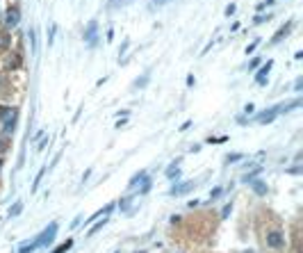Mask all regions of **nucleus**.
Here are the masks:
<instances>
[{
    "label": "nucleus",
    "mask_w": 303,
    "mask_h": 253,
    "mask_svg": "<svg viewBox=\"0 0 303 253\" xmlns=\"http://www.w3.org/2000/svg\"><path fill=\"white\" fill-rule=\"evenodd\" d=\"M16 117H18V110H16V107H2V110H0V123H2V130H5V133H14Z\"/></svg>",
    "instance_id": "nucleus-1"
},
{
    "label": "nucleus",
    "mask_w": 303,
    "mask_h": 253,
    "mask_svg": "<svg viewBox=\"0 0 303 253\" xmlns=\"http://www.w3.org/2000/svg\"><path fill=\"white\" fill-rule=\"evenodd\" d=\"M55 235H57V223L52 221L50 226H48V228H46V231L37 237V244H39V246H48L52 239H55Z\"/></svg>",
    "instance_id": "nucleus-2"
},
{
    "label": "nucleus",
    "mask_w": 303,
    "mask_h": 253,
    "mask_svg": "<svg viewBox=\"0 0 303 253\" xmlns=\"http://www.w3.org/2000/svg\"><path fill=\"white\" fill-rule=\"evenodd\" d=\"M278 114H281V105H274L271 110L260 112L258 117H255V123H271V121H274Z\"/></svg>",
    "instance_id": "nucleus-3"
},
{
    "label": "nucleus",
    "mask_w": 303,
    "mask_h": 253,
    "mask_svg": "<svg viewBox=\"0 0 303 253\" xmlns=\"http://www.w3.org/2000/svg\"><path fill=\"white\" fill-rule=\"evenodd\" d=\"M267 246H271V249H283V246H285L283 231H269L267 233Z\"/></svg>",
    "instance_id": "nucleus-4"
},
{
    "label": "nucleus",
    "mask_w": 303,
    "mask_h": 253,
    "mask_svg": "<svg viewBox=\"0 0 303 253\" xmlns=\"http://www.w3.org/2000/svg\"><path fill=\"white\" fill-rule=\"evenodd\" d=\"M18 21H21V12H18V7H9L7 14H5V28L12 30V28L18 25Z\"/></svg>",
    "instance_id": "nucleus-5"
},
{
    "label": "nucleus",
    "mask_w": 303,
    "mask_h": 253,
    "mask_svg": "<svg viewBox=\"0 0 303 253\" xmlns=\"http://www.w3.org/2000/svg\"><path fill=\"white\" fill-rule=\"evenodd\" d=\"M82 39L87 41V44H96V39H98V21H89L87 25V30H84V34H82Z\"/></svg>",
    "instance_id": "nucleus-6"
},
{
    "label": "nucleus",
    "mask_w": 303,
    "mask_h": 253,
    "mask_svg": "<svg viewBox=\"0 0 303 253\" xmlns=\"http://www.w3.org/2000/svg\"><path fill=\"white\" fill-rule=\"evenodd\" d=\"M194 187H196V183H194V180H187V183H180V185H176L173 189H171V196H180V194L192 192Z\"/></svg>",
    "instance_id": "nucleus-7"
},
{
    "label": "nucleus",
    "mask_w": 303,
    "mask_h": 253,
    "mask_svg": "<svg viewBox=\"0 0 303 253\" xmlns=\"http://www.w3.org/2000/svg\"><path fill=\"white\" fill-rule=\"evenodd\" d=\"M178 167H180V157H176V162L169 164V169H167V178H180V171H178Z\"/></svg>",
    "instance_id": "nucleus-8"
},
{
    "label": "nucleus",
    "mask_w": 303,
    "mask_h": 253,
    "mask_svg": "<svg viewBox=\"0 0 303 253\" xmlns=\"http://www.w3.org/2000/svg\"><path fill=\"white\" fill-rule=\"evenodd\" d=\"M249 185L253 187V192L258 194V196H265V194H267V183H262V180H258V178H255V180H251Z\"/></svg>",
    "instance_id": "nucleus-9"
},
{
    "label": "nucleus",
    "mask_w": 303,
    "mask_h": 253,
    "mask_svg": "<svg viewBox=\"0 0 303 253\" xmlns=\"http://www.w3.org/2000/svg\"><path fill=\"white\" fill-rule=\"evenodd\" d=\"M289 30H292V23H285V25L281 28V30L276 32V37L271 39V44H278V41H281L283 37H287V34H289Z\"/></svg>",
    "instance_id": "nucleus-10"
},
{
    "label": "nucleus",
    "mask_w": 303,
    "mask_h": 253,
    "mask_svg": "<svg viewBox=\"0 0 303 253\" xmlns=\"http://www.w3.org/2000/svg\"><path fill=\"white\" fill-rule=\"evenodd\" d=\"M148 80H151V71H146V73L141 75V78H137V80L133 82V89H141V87H146Z\"/></svg>",
    "instance_id": "nucleus-11"
},
{
    "label": "nucleus",
    "mask_w": 303,
    "mask_h": 253,
    "mask_svg": "<svg viewBox=\"0 0 303 253\" xmlns=\"http://www.w3.org/2000/svg\"><path fill=\"white\" fill-rule=\"evenodd\" d=\"M112 210H114V203H107V205H105L103 210H98L96 215H91V219H89V221H94V219H101V217H105V215H110Z\"/></svg>",
    "instance_id": "nucleus-12"
},
{
    "label": "nucleus",
    "mask_w": 303,
    "mask_h": 253,
    "mask_svg": "<svg viewBox=\"0 0 303 253\" xmlns=\"http://www.w3.org/2000/svg\"><path fill=\"white\" fill-rule=\"evenodd\" d=\"M148 180V176H146V171H141V173H137L133 180H130V187H137L139 183H146Z\"/></svg>",
    "instance_id": "nucleus-13"
},
{
    "label": "nucleus",
    "mask_w": 303,
    "mask_h": 253,
    "mask_svg": "<svg viewBox=\"0 0 303 253\" xmlns=\"http://www.w3.org/2000/svg\"><path fill=\"white\" fill-rule=\"evenodd\" d=\"M34 249H39L37 239H34V242H30V244H23L21 249H18V253H34Z\"/></svg>",
    "instance_id": "nucleus-14"
},
{
    "label": "nucleus",
    "mask_w": 303,
    "mask_h": 253,
    "mask_svg": "<svg viewBox=\"0 0 303 253\" xmlns=\"http://www.w3.org/2000/svg\"><path fill=\"white\" fill-rule=\"evenodd\" d=\"M105 223H107V217H103L101 221H96V223H94V226L89 228V233H87V235H94V233H98V231H101V228L105 226Z\"/></svg>",
    "instance_id": "nucleus-15"
},
{
    "label": "nucleus",
    "mask_w": 303,
    "mask_h": 253,
    "mask_svg": "<svg viewBox=\"0 0 303 253\" xmlns=\"http://www.w3.org/2000/svg\"><path fill=\"white\" fill-rule=\"evenodd\" d=\"M274 67V60H267V64L262 68H260V73H258V78H269V68Z\"/></svg>",
    "instance_id": "nucleus-16"
},
{
    "label": "nucleus",
    "mask_w": 303,
    "mask_h": 253,
    "mask_svg": "<svg viewBox=\"0 0 303 253\" xmlns=\"http://www.w3.org/2000/svg\"><path fill=\"white\" fill-rule=\"evenodd\" d=\"M28 39H30V48H32V52H37V34H34L32 28L28 30Z\"/></svg>",
    "instance_id": "nucleus-17"
},
{
    "label": "nucleus",
    "mask_w": 303,
    "mask_h": 253,
    "mask_svg": "<svg viewBox=\"0 0 303 253\" xmlns=\"http://www.w3.org/2000/svg\"><path fill=\"white\" fill-rule=\"evenodd\" d=\"M23 212V203L21 201H16L12 208H9V217H18Z\"/></svg>",
    "instance_id": "nucleus-18"
},
{
    "label": "nucleus",
    "mask_w": 303,
    "mask_h": 253,
    "mask_svg": "<svg viewBox=\"0 0 303 253\" xmlns=\"http://www.w3.org/2000/svg\"><path fill=\"white\" fill-rule=\"evenodd\" d=\"M71 246H73V239H67L64 244H59V246H57V249H55L52 253H67L68 249H71Z\"/></svg>",
    "instance_id": "nucleus-19"
},
{
    "label": "nucleus",
    "mask_w": 303,
    "mask_h": 253,
    "mask_svg": "<svg viewBox=\"0 0 303 253\" xmlns=\"http://www.w3.org/2000/svg\"><path fill=\"white\" fill-rule=\"evenodd\" d=\"M242 160V153H230L228 157H226V164H235V162H239Z\"/></svg>",
    "instance_id": "nucleus-20"
},
{
    "label": "nucleus",
    "mask_w": 303,
    "mask_h": 253,
    "mask_svg": "<svg viewBox=\"0 0 303 253\" xmlns=\"http://www.w3.org/2000/svg\"><path fill=\"white\" fill-rule=\"evenodd\" d=\"M130 2H133V0H112L110 5L112 7H123V5H130Z\"/></svg>",
    "instance_id": "nucleus-21"
},
{
    "label": "nucleus",
    "mask_w": 303,
    "mask_h": 253,
    "mask_svg": "<svg viewBox=\"0 0 303 253\" xmlns=\"http://www.w3.org/2000/svg\"><path fill=\"white\" fill-rule=\"evenodd\" d=\"M230 212H233V203H228V205H226V208L221 210V219H228Z\"/></svg>",
    "instance_id": "nucleus-22"
},
{
    "label": "nucleus",
    "mask_w": 303,
    "mask_h": 253,
    "mask_svg": "<svg viewBox=\"0 0 303 253\" xmlns=\"http://www.w3.org/2000/svg\"><path fill=\"white\" fill-rule=\"evenodd\" d=\"M258 44H260V39H255V41H251V44L246 46V55H251V52L255 51V46H258Z\"/></svg>",
    "instance_id": "nucleus-23"
},
{
    "label": "nucleus",
    "mask_w": 303,
    "mask_h": 253,
    "mask_svg": "<svg viewBox=\"0 0 303 253\" xmlns=\"http://www.w3.org/2000/svg\"><path fill=\"white\" fill-rule=\"evenodd\" d=\"M44 171H46V169H41V171L37 173V178H34V185H32V189H37V187H39V183H41V178H44Z\"/></svg>",
    "instance_id": "nucleus-24"
},
{
    "label": "nucleus",
    "mask_w": 303,
    "mask_h": 253,
    "mask_svg": "<svg viewBox=\"0 0 303 253\" xmlns=\"http://www.w3.org/2000/svg\"><path fill=\"white\" fill-rule=\"evenodd\" d=\"M7 149H9L7 137H0V153H2V151H7Z\"/></svg>",
    "instance_id": "nucleus-25"
},
{
    "label": "nucleus",
    "mask_w": 303,
    "mask_h": 253,
    "mask_svg": "<svg viewBox=\"0 0 303 253\" xmlns=\"http://www.w3.org/2000/svg\"><path fill=\"white\" fill-rule=\"evenodd\" d=\"M55 30H57V25L52 23V25H50V32H48V46L52 44V37H55Z\"/></svg>",
    "instance_id": "nucleus-26"
},
{
    "label": "nucleus",
    "mask_w": 303,
    "mask_h": 253,
    "mask_svg": "<svg viewBox=\"0 0 303 253\" xmlns=\"http://www.w3.org/2000/svg\"><path fill=\"white\" fill-rule=\"evenodd\" d=\"M303 89V78H296L294 80V91H301Z\"/></svg>",
    "instance_id": "nucleus-27"
},
{
    "label": "nucleus",
    "mask_w": 303,
    "mask_h": 253,
    "mask_svg": "<svg viewBox=\"0 0 303 253\" xmlns=\"http://www.w3.org/2000/svg\"><path fill=\"white\" fill-rule=\"evenodd\" d=\"M46 144H48V137H44V135H41V142L37 144V149H39V151H44V149H46Z\"/></svg>",
    "instance_id": "nucleus-28"
},
{
    "label": "nucleus",
    "mask_w": 303,
    "mask_h": 253,
    "mask_svg": "<svg viewBox=\"0 0 303 253\" xmlns=\"http://www.w3.org/2000/svg\"><path fill=\"white\" fill-rule=\"evenodd\" d=\"M235 2H230V5H228V7H226V16H233V14H235Z\"/></svg>",
    "instance_id": "nucleus-29"
},
{
    "label": "nucleus",
    "mask_w": 303,
    "mask_h": 253,
    "mask_svg": "<svg viewBox=\"0 0 303 253\" xmlns=\"http://www.w3.org/2000/svg\"><path fill=\"white\" fill-rule=\"evenodd\" d=\"M128 46H130V39H126V41H123V46H121V52H118V60H121V55L128 51Z\"/></svg>",
    "instance_id": "nucleus-30"
},
{
    "label": "nucleus",
    "mask_w": 303,
    "mask_h": 253,
    "mask_svg": "<svg viewBox=\"0 0 303 253\" xmlns=\"http://www.w3.org/2000/svg\"><path fill=\"white\" fill-rule=\"evenodd\" d=\"M269 18H271V14H267V16H255L253 21H255V23H265V21H269Z\"/></svg>",
    "instance_id": "nucleus-31"
},
{
    "label": "nucleus",
    "mask_w": 303,
    "mask_h": 253,
    "mask_svg": "<svg viewBox=\"0 0 303 253\" xmlns=\"http://www.w3.org/2000/svg\"><path fill=\"white\" fill-rule=\"evenodd\" d=\"M221 192H223L221 187H215V189L210 192V199H217V196H219V194H221Z\"/></svg>",
    "instance_id": "nucleus-32"
},
{
    "label": "nucleus",
    "mask_w": 303,
    "mask_h": 253,
    "mask_svg": "<svg viewBox=\"0 0 303 253\" xmlns=\"http://www.w3.org/2000/svg\"><path fill=\"white\" fill-rule=\"evenodd\" d=\"M167 2H171V0H153L151 5H153V7H160V5H167Z\"/></svg>",
    "instance_id": "nucleus-33"
},
{
    "label": "nucleus",
    "mask_w": 303,
    "mask_h": 253,
    "mask_svg": "<svg viewBox=\"0 0 303 253\" xmlns=\"http://www.w3.org/2000/svg\"><path fill=\"white\" fill-rule=\"evenodd\" d=\"M260 67V57H255V60H251V64H249V68H255Z\"/></svg>",
    "instance_id": "nucleus-34"
},
{
    "label": "nucleus",
    "mask_w": 303,
    "mask_h": 253,
    "mask_svg": "<svg viewBox=\"0 0 303 253\" xmlns=\"http://www.w3.org/2000/svg\"><path fill=\"white\" fill-rule=\"evenodd\" d=\"M194 82H196V80H194V75L189 73V75H187V84H189V87H194Z\"/></svg>",
    "instance_id": "nucleus-35"
},
{
    "label": "nucleus",
    "mask_w": 303,
    "mask_h": 253,
    "mask_svg": "<svg viewBox=\"0 0 303 253\" xmlns=\"http://www.w3.org/2000/svg\"><path fill=\"white\" fill-rule=\"evenodd\" d=\"M0 48H7V37H0Z\"/></svg>",
    "instance_id": "nucleus-36"
},
{
    "label": "nucleus",
    "mask_w": 303,
    "mask_h": 253,
    "mask_svg": "<svg viewBox=\"0 0 303 253\" xmlns=\"http://www.w3.org/2000/svg\"><path fill=\"white\" fill-rule=\"evenodd\" d=\"M253 110H255V107H253V105L251 103H249V105H246V107H244V112H246V114H251V112Z\"/></svg>",
    "instance_id": "nucleus-37"
},
{
    "label": "nucleus",
    "mask_w": 303,
    "mask_h": 253,
    "mask_svg": "<svg viewBox=\"0 0 303 253\" xmlns=\"http://www.w3.org/2000/svg\"><path fill=\"white\" fill-rule=\"evenodd\" d=\"M0 171H2V157H0Z\"/></svg>",
    "instance_id": "nucleus-38"
},
{
    "label": "nucleus",
    "mask_w": 303,
    "mask_h": 253,
    "mask_svg": "<svg viewBox=\"0 0 303 253\" xmlns=\"http://www.w3.org/2000/svg\"><path fill=\"white\" fill-rule=\"evenodd\" d=\"M267 2H274V0H267Z\"/></svg>",
    "instance_id": "nucleus-39"
},
{
    "label": "nucleus",
    "mask_w": 303,
    "mask_h": 253,
    "mask_svg": "<svg viewBox=\"0 0 303 253\" xmlns=\"http://www.w3.org/2000/svg\"><path fill=\"white\" fill-rule=\"evenodd\" d=\"M0 84H2V78H0Z\"/></svg>",
    "instance_id": "nucleus-40"
}]
</instances>
